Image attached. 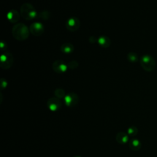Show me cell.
Returning a JSON list of instances; mask_svg holds the SVG:
<instances>
[{"label":"cell","mask_w":157,"mask_h":157,"mask_svg":"<svg viewBox=\"0 0 157 157\" xmlns=\"http://www.w3.org/2000/svg\"><path fill=\"white\" fill-rule=\"evenodd\" d=\"M29 29L23 23H16L12 28V33L13 37L19 41H23L27 39L29 35Z\"/></svg>","instance_id":"1"},{"label":"cell","mask_w":157,"mask_h":157,"mask_svg":"<svg viewBox=\"0 0 157 157\" xmlns=\"http://www.w3.org/2000/svg\"><path fill=\"white\" fill-rule=\"evenodd\" d=\"M20 15L26 20H33L37 15V12L34 6L28 2L24 3L20 7Z\"/></svg>","instance_id":"2"},{"label":"cell","mask_w":157,"mask_h":157,"mask_svg":"<svg viewBox=\"0 0 157 157\" xmlns=\"http://www.w3.org/2000/svg\"><path fill=\"white\" fill-rule=\"evenodd\" d=\"M140 64L142 69L147 72L153 71L156 67L155 59L150 55H144L140 58Z\"/></svg>","instance_id":"3"},{"label":"cell","mask_w":157,"mask_h":157,"mask_svg":"<svg viewBox=\"0 0 157 157\" xmlns=\"http://www.w3.org/2000/svg\"><path fill=\"white\" fill-rule=\"evenodd\" d=\"M1 67L3 69H9L13 64V57L12 54L7 51L3 52L1 56Z\"/></svg>","instance_id":"4"},{"label":"cell","mask_w":157,"mask_h":157,"mask_svg":"<svg viewBox=\"0 0 157 157\" xmlns=\"http://www.w3.org/2000/svg\"><path fill=\"white\" fill-rule=\"evenodd\" d=\"M80 26V22L78 18L76 17H71L66 21V27L71 32H75L78 28Z\"/></svg>","instance_id":"5"},{"label":"cell","mask_w":157,"mask_h":157,"mask_svg":"<svg viewBox=\"0 0 157 157\" xmlns=\"http://www.w3.org/2000/svg\"><path fill=\"white\" fill-rule=\"evenodd\" d=\"M30 33L34 36L38 37L41 36L44 32V25L39 22H34L31 24L29 26Z\"/></svg>","instance_id":"6"},{"label":"cell","mask_w":157,"mask_h":157,"mask_svg":"<svg viewBox=\"0 0 157 157\" xmlns=\"http://www.w3.org/2000/svg\"><path fill=\"white\" fill-rule=\"evenodd\" d=\"M64 101L66 105L69 107H72L78 104V96L75 93H69L64 98Z\"/></svg>","instance_id":"7"},{"label":"cell","mask_w":157,"mask_h":157,"mask_svg":"<svg viewBox=\"0 0 157 157\" xmlns=\"http://www.w3.org/2000/svg\"><path fill=\"white\" fill-rule=\"evenodd\" d=\"M47 107L52 111H56L61 109L62 103L60 99L56 97H52L48 99L47 102Z\"/></svg>","instance_id":"8"},{"label":"cell","mask_w":157,"mask_h":157,"mask_svg":"<svg viewBox=\"0 0 157 157\" xmlns=\"http://www.w3.org/2000/svg\"><path fill=\"white\" fill-rule=\"evenodd\" d=\"M52 69L54 71V72L61 74L64 73L66 71L67 69V64H66V63L61 59H58L55 61L52 64Z\"/></svg>","instance_id":"9"},{"label":"cell","mask_w":157,"mask_h":157,"mask_svg":"<svg viewBox=\"0 0 157 157\" xmlns=\"http://www.w3.org/2000/svg\"><path fill=\"white\" fill-rule=\"evenodd\" d=\"M20 13H19L17 10H10L7 13V18L11 23H15L20 20Z\"/></svg>","instance_id":"10"},{"label":"cell","mask_w":157,"mask_h":157,"mask_svg":"<svg viewBox=\"0 0 157 157\" xmlns=\"http://www.w3.org/2000/svg\"><path fill=\"white\" fill-rule=\"evenodd\" d=\"M129 147L131 150L134 151L139 150L142 147V144L140 141L137 138H132L129 140L128 143Z\"/></svg>","instance_id":"11"},{"label":"cell","mask_w":157,"mask_h":157,"mask_svg":"<svg viewBox=\"0 0 157 157\" xmlns=\"http://www.w3.org/2000/svg\"><path fill=\"white\" fill-rule=\"evenodd\" d=\"M116 141L120 144H124L129 142V135L124 132H119L115 136Z\"/></svg>","instance_id":"12"},{"label":"cell","mask_w":157,"mask_h":157,"mask_svg":"<svg viewBox=\"0 0 157 157\" xmlns=\"http://www.w3.org/2000/svg\"><path fill=\"white\" fill-rule=\"evenodd\" d=\"M99 45L103 48H108L111 44L110 39L106 36H101L98 38Z\"/></svg>","instance_id":"13"},{"label":"cell","mask_w":157,"mask_h":157,"mask_svg":"<svg viewBox=\"0 0 157 157\" xmlns=\"http://www.w3.org/2000/svg\"><path fill=\"white\" fill-rule=\"evenodd\" d=\"M60 49L63 53L68 54L72 53L74 51V47L72 44L69 42H65L61 45Z\"/></svg>","instance_id":"14"},{"label":"cell","mask_w":157,"mask_h":157,"mask_svg":"<svg viewBox=\"0 0 157 157\" xmlns=\"http://www.w3.org/2000/svg\"><path fill=\"white\" fill-rule=\"evenodd\" d=\"M127 59L131 63H136L138 61V56L134 52H130L127 55Z\"/></svg>","instance_id":"15"},{"label":"cell","mask_w":157,"mask_h":157,"mask_svg":"<svg viewBox=\"0 0 157 157\" xmlns=\"http://www.w3.org/2000/svg\"><path fill=\"white\" fill-rule=\"evenodd\" d=\"M137 133H138V129L135 126H131L129 127L127 129V134L129 135V136L134 137L137 134Z\"/></svg>","instance_id":"16"},{"label":"cell","mask_w":157,"mask_h":157,"mask_svg":"<svg viewBox=\"0 0 157 157\" xmlns=\"http://www.w3.org/2000/svg\"><path fill=\"white\" fill-rule=\"evenodd\" d=\"M38 17L43 20H47L50 18V12L48 10H42L39 13Z\"/></svg>","instance_id":"17"},{"label":"cell","mask_w":157,"mask_h":157,"mask_svg":"<svg viewBox=\"0 0 157 157\" xmlns=\"http://www.w3.org/2000/svg\"><path fill=\"white\" fill-rule=\"evenodd\" d=\"M54 94L55 96V97L59 98V99H61L65 97L66 94H65V91L62 88H57L54 91Z\"/></svg>","instance_id":"18"},{"label":"cell","mask_w":157,"mask_h":157,"mask_svg":"<svg viewBox=\"0 0 157 157\" xmlns=\"http://www.w3.org/2000/svg\"><path fill=\"white\" fill-rule=\"evenodd\" d=\"M78 66V63L75 60H72L67 63V67L71 69H75Z\"/></svg>","instance_id":"19"},{"label":"cell","mask_w":157,"mask_h":157,"mask_svg":"<svg viewBox=\"0 0 157 157\" xmlns=\"http://www.w3.org/2000/svg\"><path fill=\"white\" fill-rule=\"evenodd\" d=\"M7 85V82L5 78H1V90L5 88Z\"/></svg>","instance_id":"20"},{"label":"cell","mask_w":157,"mask_h":157,"mask_svg":"<svg viewBox=\"0 0 157 157\" xmlns=\"http://www.w3.org/2000/svg\"><path fill=\"white\" fill-rule=\"evenodd\" d=\"M88 40L90 41V43L91 44H94L96 42H98V38H96L95 36H90L88 39Z\"/></svg>","instance_id":"21"},{"label":"cell","mask_w":157,"mask_h":157,"mask_svg":"<svg viewBox=\"0 0 157 157\" xmlns=\"http://www.w3.org/2000/svg\"><path fill=\"white\" fill-rule=\"evenodd\" d=\"M6 48H7V44L6 43V42L1 40V48L2 50V51H3L4 50L5 51H6Z\"/></svg>","instance_id":"22"},{"label":"cell","mask_w":157,"mask_h":157,"mask_svg":"<svg viewBox=\"0 0 157 157\" xmlns=\"http://www.w3.org/2000/svg\"><path fill=\"white\" fill-rule=\"evenodd\" d=\"M73 157H81V156H77V155H76V156H73Z\"/></svg>","instance_id":"23"}]
</instances>
